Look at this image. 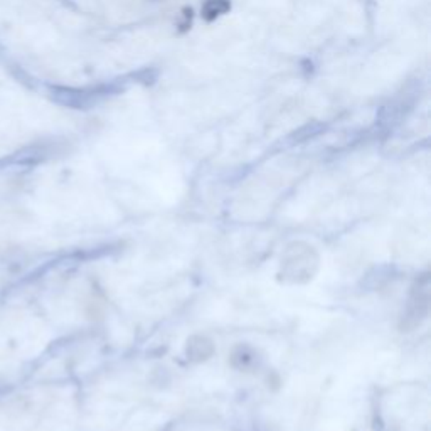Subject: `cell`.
<instances>
[{
  "label": "cell",
  "mask_w": 431,
  "mask_h": 431,
  "mask_svg": "<svg viewBox=\"0 0 431 431\" xmlns=\"http://www.w3.org/2000/svg\"><path fill=\"white\" fill-rule=\"evenodd\" d=\"M231 8L229 0H206L202 6V17L207 22L217 19Z\"/></svg>",
  "instance_id": "1"
}]
</instances>
